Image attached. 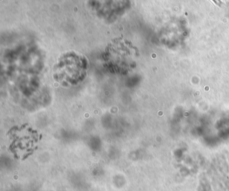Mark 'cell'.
Wrapping results in <instances>:
<instances>
[{
	"label": "cell",
	"instance_id": "1",
	"mask_svg": "<svg viewBox=\"0 0 229 191\" xmlns=\"http://www.w3.org/2000/svg\"><path fill=\"white\" fill-rule=\"evenodd\" d=\"M15 140L13 142L16 153L23 156L33 149L37 141L36 133L28 128H22L16 133Z\"/></svg>",
	"mask_w": 229,
	"mask_h": 191
},
{
	"label": "cell",
	"instance_id": "2",
	"mask_svg": "<svg viewBox=\"0 0 229 191\" xmlns=\"http://www.w3.org/2000/svg\"><path fill=\"white\" fill-rule=\"evenodd\" d=\"M212 1H213L214 2V4H216L217 5H219V6H221V5L222 4V2L221 0H212Z\"/></svg>",
	"mask_w": 229,
	"mask_h": 191
}]
</instances>
